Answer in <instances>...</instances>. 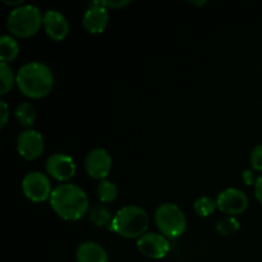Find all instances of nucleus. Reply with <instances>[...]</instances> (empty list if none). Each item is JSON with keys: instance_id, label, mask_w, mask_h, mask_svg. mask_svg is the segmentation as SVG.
<instances>
[{"instance_id": "1", "label": "nucleus", "mask_w": 262, "mask_h": 262, "mask_svg": "<svg viewBox=\"0 0 262 262\" xmlns=\"http://www.w3.org/2000/svg\"><path fill=\"white\" fill-rule=\"evenodd\" d=\"M50 205L61 219L76 222L82 219L89 211V197L81 187L64 183L53 189Z\"/></svg>"}, {"instance_id": "2", "label": "nucleus", "mask_w": 262, "mask_h": 262, "mask_svg": "<svg viewBox=\"0 0 262 262\" xmlns=\"http://www.w3.org/2000/svg\"><path fill=\"white\" fill-rule=\"evenodd\" d=\"M15 78L20 92L31 99H42L50 94L54 86L53 72L41 61H30L22 66Z\"/></svg>"}, {"instance_id": "3", "label": "nucleus", "mask_w": 262, "mask_h": 262, "mask_svg": "<svg viewBox=\"0 0 262 262\" xmlns=\"http://www.w3.org/2000/svg\"><path fill=\"white\" fill-rule=\"evenodd\" d=\"M148 223L150 220L145 210L136 205H129L120 209L114 215L112 230L123 238L140 239L143 234H146Z\"/></svg>"}, {"instance_id": "4", "label": "nucleus", "mask_w": 262, "mask_h": 262, "mask_svg": "<svg viewBox=\"0 0 262 262\" xmlns=\"http://www.w3.org/2000/svg\"><path fill=\"white\" fill-rule=\"evenodd\" d=\"M43 26V15L35 5H20L9 13L7 27L17 37H31Z\"/></svg>"}, {"instance_id": "5", "label": "nucleus", "mask_w": 262, "mask_h": 262, "mask_svg": "<svg viewBox=\"0 0 262 262\" xmlns=\"http://www.w3.org/2000/svg\"><path fill=\"white\" fill-rule=\"evenodd\" d=\"M156 227L161 234L168 238H178L186 232L187 220L181 207L165 202L161 204L155 211Z\"/></svg>"}, {"instance_id": "6", "label": "nucleus", "mask_w": 262, "mask_h": 262, "mask_svg": "<svg viewBox=\"0 0 262 262\" xmlns=\"http://www.w3.org/2000/svg\"><path fill=\"white\" fill-rule=\"evenodd\" d=\"M22 191L25 196L32 202H43L50 200L53 189L50 181L40 171H31L26 174L22 181Z\"/></svg>"}, {"instance_id": "7", "label": "nucleus", "mask_w": 262, "mask_h": 262, "mask_svg": "<svg viewBox=\"0 0 262 262\" xmlns=\"http://www.w3.org/2000/svg\"><path fill=\"white\" fill-rule=\"evenodd\" d=\"M113 160L110 154L105 148H94L87 154L84 159V169L91 178L104 181L110 174Z\"/></svg>"}, {"instance_id": "8", "label": "nucleus", "mask_w": 262, "mask_h": 262, "mask_svg": "<svg viewBox=\"0 0 262 262\" xmlns=\"http://www.w3.org/2000/svg\"><path fill=\"white\" fill-rule=\"evenodd\" d=\"M137 248L145 257L160 260L169 253L170 243L165 235L158 233H146L137 241Z\"/></svg>"}, {"instance_id": "9", "label": "nucleus", "mask_w": 262, "mask_h": 262, "mask_svg": "<svg viewBox=\"0 0 262 262\" xmlns=\"http://www.w3.org/2000/svg\"><path fill=\"white\" fill-rule=\"evenodd\" d=\"M219 210L224 214L235 216L245 212L248 207V197L238 188H227L219 193L216 199Z\"/></svg>"}, {"instance_id": "10", "label": "nucleus", "mask_w": 262, "mask_h": 262, "mask_svg": "<svg viewBox=\"0 0 262 262\" xmlns=\"http://www.w3.org/2000/svg\"><path fill=\"white\" fill-rule=\"evenodd\" d=\"M45 148V142L41 133L37 130L27 129L17 137L18 154L26 160H36L41 156Z\"/></svg>"}, {"instance_id": "11", "label": "nucleus", "mask_w": 262, "mask_h": 262, "mask_svg": "<svg viewBox=\"0 0 262 262\" xmlns=\"http://www.w3.org/2000/svg\"><path fill=\"white\" fill-rule=\"evenodd\" d=\"M46 171L59 182H67L76 174V163L66 154H54L46 161Z\"/></svg>"}, {"instance_id": "12", "label": "nucleus", "mask_w": 262, "mask_h": 262, "mask_svg": "<svg viewBox=\"0 0 262 262\" xmlns=\"http://www.w3.org/2000/svg\"><path fill=\"white\" fill-rule=\"evenodd\" d=\"M82 23L86 31H89L92 35L102 33L107 27L109 23V13L106 8L101 7L96 2H92L90 7L84 12Z\"/></svg>"}, {"instance_id": "13", "label": "nucleus", "mask_w": 262, "mask_h": 262, "mask_svg": "<svg viewBox=\"0 0 262 262\" xmlns=\"http://www.w3.org/2000/svg\"><path fill=\"white\" fill-rule=\"evenodd\" d=\"M43 28L50 38L61 41L68 36L69 23L67 18L58 10H48L43 14Z\"/></svg>"}, {"instance_id": "14", "label": "nucleus", "mask_w": 262, "mask_h": 262, "mask_svg": "<svg viewBox=\"0 0 262 262\" xmlns=\"http://www.w3.org/2000/svg\"><path fill=\"white\" fill-rule=\"evenodd\" d=\"M77 262H109V257L102 246L96 242H83L76 251Z\"/></svg>"}, {"instance_id": "15", "label": "nucleus", "mask_w": 262, "mask_h": 262, "mask_svg": "<svg viewBox=\"0 0 262 262\" xmlns=\"http://www.w3.org/2000/svg\"><path fill=\"white\" fill-rule=\"evenodd\" d=\"M19 53V45L17 40L9 35H4L0 37V59L2 63L14 60Z\"/></svg>"}, {"instance_id": "16", "label": "nucleus", "mask_w": 262, "mask_h": 262, "mask_svg": "<svg viewBox=\"0 0 262 262\" xmlns=\"http://www.w3.org/2000/svg\"><path fill=\"white\" fill-rule=\"evenodd\" d=\"M90 220H91L97 228L112 230L114 216H113L112 212H110L105 206H102V205H96V206L92 207V210L90 211Z\"/></svg>"}, {"instance_id": "17", "label": "nucleus", "mask_w": 262, "mask_h": 262, "mask_svg": "<svg viewBox=\"0 0 262 262\" xmlns=\"http://www.w3.org/2000/svg\"><path fill=\"white\" fill-rule=\"evenodd\" d=\"M14 115L18 123L26 128L31 127L35 123L36 117H37L35 106L31 102H20L15 109Z\"/></svg>"}, {"instance_id": "18", "label": "nucleus", "mask_w": 262, "mask_h": 262, "mask_svg": "<svg viewBox=\"0 0 262 262\" xmlns=\"http://www.w3.org/2000/svg\"><path fill=\"white\" fill-rule=\"evenodd\" d=\"M96 194L102 204H110V202L115 201V199L118 197V187L113 182L104 179L97 186Z\"/></svg>"}, {"instance_id": "19", "label": "nucleus", "mask_w": 262, "mask_h": 262, "mask_svg": "<svg viewBox=\"0 0 262 262\" xmlns=\"http://www.w3.org/2000/svg\"><path fill=\"white\" fill-rule=\"evenodd\" d=\"M0 79H2V83H0V94L2 95H7L13 89L14 83H17V78L14 77L12 68L8 66V63L0 64Z\"/></svg>"}, {"instance_id": "20", "label": "nucleus", "mask_w": 262, "mask_h": 262, "mask_svg": "<svg viewBox=\"0 0 262 262\" xmlns=\"http://www.w3.org/2000/svg\"><path fill=\"white\" fill-rule=\"evenodd\" d=\"M216 207V202L209 196L199 197L193 204L194 211H196V214L201 217H207L210 216V215H212Z\"/></svg>"}, {"instance_id": "21", "label": "nucleus", "mask_w": 262, "mask_h": 262, "mask_svg": "<svg viewBox=\"0 0 262 262\" xmlns=\"http://www.w3.org/2000/svg\"><path fill=\"white\" fill-rule=\"evenodd\" d=\"M239 222L235 219V216H228L224 217V219L220 220L216 224V230L219 234L222 235H232L234 233H237L239 230Z\"/></svg>"}, {"instance_id": "22", "label": "nucleus", "mask_w": 262, "mask_h": 262, "mask_svg": "<svg viewBox=\"0 0 262 262\" xmlns=\"http://www.w3.org/2000/svg\"><path fill=\"white\" fill-rule=\"evenodd\" d=\"M250 160L255 170L262 171V143L253 148L252 152H251Z\"/></svg>"}, {"instance_id": "23", "label": "nucleus", "mask_w": 262, "mask_h": 262, "mask_svg": "<svg viewBox=\"0 0 262 262\" xmlns=\"http://www.w3.org/2000/svg\"><path fill=\"white\" fill-rule=\"evenodd\" d=\"M96 3L106 9H120L130 4L129 0H97Z\"/></svg>"}, {"instance_id": "24", "label": "nucleus", "mask_w": 262, "mask_h": 262, "mask_svg": "<svg viewBox=\"0 0 262 262\" xmlns=\"http://www.w3.org/2000/svg\"><path fill=\"white\" fill-rule=\"evenodd\" d=\"M0 110H2V123H0V127L4 128L5 124L8 123V118H9V107H8L7 102L0 101Z\"/></svg>"}, {"instance_id": "25", "label": "nucleus", "mask_w": 262, "mask_h": 262, "mask_svg": "<svg viewBox=\"0 0 262 262\" xmlns=\"http://www.w3.org/2000/svg\"><path fill=\"white\" fill-rule=\"evenodd\" d=\"M255 194H256V199H257L258 202L262 205V174L258 177V178H256Z\"/></svg>"}, {"instance_id": "26", "label": "nucleus", "mask_w": 262, "mask_h": 262, "mask_svg": "<svg viewBox=\"0 0 262 262\" xmlns=\"http://www.w3.org/2000/svg\"><path fill=\"white\" fill-rule=\"evenodd\" d=\"M242 177H243V182H245L246 184H248V186H251V184H253V182H256L255 177H253V173L251 170L243 171Z\"/></svg>"}, {"instance_id": "27", "label": "nucleus", "mask_w": 262, "mask_h": 262, "mask_svg": "<svg viewBox=\"0 0 262 262\" xmlns=\"http://www.w3.org/2000/svg\"><path fill=\"white\" fill-rule=\"evenodd\" d=\"M4 3L5 4H8V5H22V3H23V0H14V2H9V0H4Z\"/></svg>"}, {"instance_id": "28", "label": "nucleus", "mask_w": 262, "mask_h": 262, "mask_svg": "<svg viewBox=\"0 0 262 262\" xmlns=\"http://www.w3.org/2000/svg\"><path fill=\"white\" fill-rule=\"evenodd\" d=\"M191 3L194 5H204L206 4V0H202V2H191Z\"/></svg>"}]
</instances>
